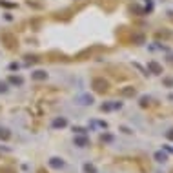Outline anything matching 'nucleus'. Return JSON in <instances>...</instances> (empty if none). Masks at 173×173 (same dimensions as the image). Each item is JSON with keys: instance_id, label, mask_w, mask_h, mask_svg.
Here are the masks:
<instances>
[{"instance_id": "obj_3", "label": "nucleus", "mask_w": 173, "mask_h": 173, "mask_svg": "<svg viewBox=\"0 0 173 173\" xmlns=\"http://www.w3.org/2000/svg\"><path fill=\"white\" fill-rule=\"evenodd\" d=\"M84 171H86V173H97L95 166H91V164H86V166H84Z\"/></svg>"}, {"instance_id": "obj_1", "label": "nucleus", "mask_w": 173, "mask_h": 173, "mask_svg": "<svg viewBox=\"0 0 173 173\" xmlns=\"http://www.w3.org/2000/svg\"><path fill=\"white\" fill-rule=\"evenodd\" d=\"M49 164L53 166V168H62V166H64V162H62L60 158H51V160H49Z\"/></svg>"}, {"instance_id": "obj_2", "label": "nucleus", "mask_w": 173, "mask_h": 173, "mask_svg": "<svg viewBox=\"0 0 173 173\" xmlns=\"http://www.w3.org/2000/svg\"><path fill=\"white\" fill-rule=\"evenodd\" d=\"M53 126L55 128H64L66 126V119H57V120L53 122Z\"/></svg>"}, {"instance_id": "obj_5", "label": "nucleus", "mask_w": 173, "mask_h": 173, "mask_svg": "<svg viewBox=\"0 0 173 173\" xmlns=\"http://www.w3.org/2000/svg\"><path fill=\"white\" fill-rule=\"evenodd\" d=\"M149 67H151V69H153V71H155V73H160V67H158V66L155 64V62H149Z\"/></svg>"}, {"instance_id": "obj_8", "label": "nucleus", "mask_w": 173, "mask_h": 173, "mask_svg": "<svg viewBox=\"0 0 173 173\" xmlns=\"http://www.w3.org/2000/svg\"><path fill=\"white\" fill-rule=\"evenodd\" d=\"M170 137H171V138H173V133H170Z\"/></svg>"}, {"instance_id": "obj_6", "label": "nucleus", "mask_w": 173, "mask_h": 173, "mask_svg": "<svg viewBox=\"0 0 173 173\" xmlns=\"http://www.w3.org/2000/svg\"><path fill=\"white\" fill-rule=\"evenodd\" d=\"M35 77H37V79H44L46 73H44V71H37V75H35Z\"/></svg>"}, {"instance_id": "obj_4", "label": "nucleus", "mask_w": 173, "mask_h": 173, "mask_svg": "<svg viewBox=\"0 0 173 173\" xmlns=\"http://www.w3.org/2000/svg\"><path fill=\"white\" fill-rule=\"evenodd\" d=\"M155 158H157L158 162H164V160H166V155H164V153H160V151H158V153H155Z\"/></svg>"}, {"instance_id": "obj_7", "label": "nucleus", "mask_w": 173, "mask_h": 173, "mask_svg": "<svg viewBox=\"0 0 173 173\" xmlns=\"http://www.w3.org/2000/svg\"><path fill=\"white\" fill-rule=\"evenodd\" d=\"M77 144H80V146H84V144H86V138H77Z\"/></svg>"}]
</instances>
